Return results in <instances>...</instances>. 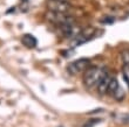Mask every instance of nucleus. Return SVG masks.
<instances>
[{
  "mask_svg": "<svg viewBox=\"0 0 129 127\" xmlns=\"http://www.w3.org/2000/svg\"><path fill=\"white\" fill-rule=\"evenodd\" d=\"M121 60L124 67H129V49H124L121 51Z\"/></svg>",
  "mask_w": 129,
  "mask_h": 127,
  "instance_id": "10",
  "label": "nucleus"
},
{
  "mask_svg": "<svg viewBox=\"0 0 129 127\" xmlns=\"http://www.w3.org/2000/svg\"><path fill=\"white\" fill-rule=\"evenodd\" d=\"M93 35H94V29L93 28H87L85 30H81V33L75 37L76 44H81V43H85V42L89 41L93 37Z\"/></svg>",
  "mask_w": 129,
  "mask_h": 127,
  "instance_id": "6",
  "label": "nucleus"
},
{
  "mask_svg": "<svg viewBox=\"0 0 129 127\" xmlns=\"http://www.w3.org/2000/svg\"><path fill=\"white\" fill-rule=\"evenodd\" d=\"M46 19H47L49 22L54 25H58L59 27L63 26L66 24H71V22H74V19L68 15V14H62V13H55V12H51L48 11L47 14L45 15Z\"/></svg>",
  "mask_w": 129,
  "mask_h": 127,
  "instance_id": "2",
  "label": "nucleus"
},
{
  "mask_svg": "<svg viewBox=\"0 0 129 127\" xmlns=\"http://www.w3.org/2000/svg\"><path fill=\"white\" fill-rule=\"evenodd\" d=\"M64 1H67V0H64Z\"/></svg>",
  "mask_w": 129,
  "mask_h": 127,
  "instance_id": "12",
  "label": "nucleus"
},
{
  "mask_svg": "<svg viewBox=\"0 0 129 127\" xmlns=\"http://www.w3.org/2000/svg\"><path fill=\"white\" fill-rule=\"evenodd\" d=\"M110 78L112 77H109V75L103 78V79L100 82V84L98 85V91L100 94H106L108 92V87H109V83H110Z\"/></svg>",
  "mask_w": 129,
  "mask_h": 127,
  "instance_id": "7",
  "label": "nucleus"
},
{
  "mask_svg": "<svg viewBox=\"0 0 129 127\" xmlns=\"http://www.w3.org/2000/svg\"><path fill=\"white\" fill-rule=\"evenodd\" d=\"M119 87H120V84H119V82H117V79H116L115 77H112V78H110V83H109L108 92H107V93L110 94V96H113V94L117 91Z\"/></svg>",
  "mask_w": 129,
  "mask_h": 127,
  "instance_id": "8",
  "label": "nucleus"
},
{
  "mask_svg": "<svg viewBox=\"0 0 129 127\" xmlns=\"http://www.w3.org/2000/svg\"><path fill=\"white\" fill-rule=\"evenodd\" d=\"M113 97L115 98L116 100H122L123 98H124V91L122 90V87L120 86L119 89H117V91H116L115 93L113 94Z\"/></svg>",
  "mask_w": 129,
  "mask_h": 127,
  "instance_id": "11",
  "label": "nucleus"
},
{
  "mask_svg": "<svg viewBox=\"0 0 129 127\" xmlns=\"http://www.w3.org/2000/svg\"><path fill=\"white\" fill-rule=\"evenodd\" d=\"M22 42H24L25 46H27V47H29V48H33L38 44L37 39H34L32 35H25L24 39H22Z\"/></svg>",
  "mask_w": 129,
  "mask_h": 127,
  "instance_id": "9",
  "label": "nucleus"
},
{
  "mask_svg": "<svg viewBox=\"0 0 129 127\" xmlns=\"http://www.w3.org/2000/svg\"><path fill=\"white\" fill-rule=\"evenodd\" d=\"M89 67H90V61L88 58H79L68 65L67 70L72 75H78L80 72H85Z\"/></svg>",
  "mask_w": 129,
  "mask_h": 127,
  "instance_id": "4",
  "label": "nucleus"
},
{
  "mask_svg": "<svg viewBox=\"0 0 129 127\" xmlns=\"http://www.w3.org/2000/svg\"><path fill=\"white\" fill-rule=\"evenodd\" d=\"M47 8H48V11L55 12V13L68 14L72 7L69 5V3L64 1V0H48Z\"/></svg>",
  "mask_w": 129,
  "mask_h": 127,
  "instance_id": "3",
  "label": "nucleus"
},
{
  "mask_svg": "<svg viewBox=\"0 0 129 127\" xmlns=\"http://www.w3.org/2000/svg\"><path fill=\"white\" fill-rule=\"evenodd\" d=\"M60 32L62 33L64 37L67 39H72V37H76L79 34L81 33V28L78 26V25L74 22H71V24H66L63 26H60L59 27Z\"/></svg>",
  "mask_w": 129,
  "mask_h": 127,
  "instance_id": "5",
  "label": "nucleus"
},
{
  "mask_svg": "<svg viewBox=\"0 0 129 127\" xmlns=\"http://www.w3.org/2000/svg\"><path fill=\"white\" fill-rule=\"evenodd\" d=\"M108 75V71L106 68L102 67H89L83 72V84L89 89L98 87L103 78Z\"/></svg>",
  "mask_w": 129,
  "mask_h": 127,
  "instance_id": "1",
  "label": "nucleus"
}]
</instances>
